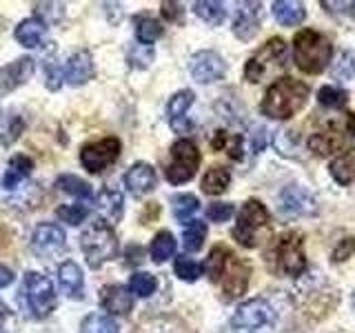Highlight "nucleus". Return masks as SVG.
Wrapping results in <instances>:
<instances>
[{
  "label": "nucleus",
  "mask_w": 355,
  "mask_h": 333,
  "mask_svg": "<svg viewBox=\"0 0 355 333\" xmlns=\"http://www.w3.org/2000/svg\"><path fill=\"white\" fill-rule=\"evenodd\" d=\"M309 94H311L309 85L297 80V78H291V76L277 78V80L271 83L269 89H266V94L260 103V111L273 120H288V118H293L297 111L304 109Z\"/></svg>",
  "instance_id": "1"
},
{
  "label": "nucleus",
  "mask_w": 355,
  "mask_h": 333,
  "mask_svg": "<svg viewBox=\"0 0 355 333\" xmlns=\"http://www.w3.org/2000/svg\"><path fill=\"white\" fill-rule=\"evenodd\" d=\"M333 58L331 40L315 29H302L293 38V60L300 71L318 76L329 67Z\"/></svg>",
  "instance_id": "2"
},
{
  "label": "nucleus",
  "mask_w": 355,
  "mask_h": 333,
  "mask_svg": "<svg viewBox=\"0 0 355 333\" xmlns=\"http://www.w3.org/2000/svg\"><path fill=\"white\" fill-rule=\"evenodd\" d=\"M80 249L92 269H98V266H103L105 262L114 260L118 255V236L114 227L107 225V222L100 218L89 222L80 236Z\"/></svg>",
  "instance_id": "3"
},
{
  "label": "nucleus",
  "mask_w": 355,
  "mask_h": 333,
  "mask_svg": "<svg viewBox=\"0 0 355 333\" xmlns=\"http://www.w3.org/2000/svg\"><path fill=\"white\" fill-rule=\"evenodd\" d=\"M22 302H25L27 316L42 320L51 316V311L58 305V298H55V289L53 282L47 275H42L38 271H27L22 278V289H20Z\"/></svg>",
  "instance_id": "4"
},
{
  "label": "nucleus",
  "mask_w": 355,
  "mask_h": 333,
  "mask_svg": "<svg viewBox=\"0 0 355 333\" xmlns=\"http://www.w3.org/2000/svg\"><path fill=\"white\" fill-rule=\"evenodd\" d=\"M273 269L282 275L297 278L306 269V253H304V236L300 231H286L277 238L271 253Z\"/></svg>",
  "instance_id": "5"
},
{
  "label": "nucleus",
  "mask_w": 355,
  "mask_h": 333,
  "mask_svg": "<svg viewBox=\"0 0 355 333\" xmlns=\"http://www.w3.org/2000/svg\"><path fill=\"white\" fill-rule=\"evenodd\" d=\"M286 42L282 38H271L266 40L262 47L255 51L244 65V78L249 83L258 85L266 76L282 71L286 67Z\"/></svg>",
  "instance_id": "6"
},
{
  "label": "nucleus",
  "mask_w": 355,
  "mask_h": 333,
  "mask_svg": "<svg viewBox=\"0 0 355 333\" xmlns=\"http://www.w3.org/2000/svg\"><path fill=\"white\" fill-rule=\"evenodd\" d=\"M269 222H271L269 209H266L260 200L251 198L240 209L238 222H236V227H233V238H236L242 247H247V249L258 247L260 233L264 229H269Z\"/></svg>",
  "instance_id": "7"
},
{
  "label": "nucleus",
  "mask_w": 355,
  "mask_h": 333,
  "mask_svg": "<svg viewBox=\"0 0 355 333\" xmlns=\"http://www.w3.org/2000/svg\"><path fill=\"white\" fill-rule=\"evenodd\" d=\"M200 151L193 140L180 138L171 144V155L166 162V180L171 185H184L198 173L200 166Z\"/></svg>",
  "instance_id": "8"
},
{
  "label": "nucleus",
  "mask_w": 355,
  "mask_h": 333,
  "mask_svg": "<svg viewBox=\"0 0 355 333\" xmlns=\"http://www.w3.org/2000/svg\"><path fill=\"white\" fill-rule=\"evenodd\" d=\"M273 322H275V309L271 307L269 300L251 298L236 309V314L231 318V327L238 331H255V329L271 327Z\"/></svg>",
  "instance_id": "9"
},
{
  "label": "nucleus",
  "mask_w": 355,
  "mask_h": 333,
  "mask_svg": "<svg viewBox=\"0 0 355 333\" xmlns=\"http://www.w3.org/2000/svg\"><path fill=\"white\" fill-rule=\"evenodd\" d=\"M249 280H251V264L247 260H242L240 255H236L233 251H229L225 266H222L218 282L222 287V293H225L227 300H236L240 296L247 293L249 289Z\"/></svg>",
  "instance_id": "10"
},
{
  "label": "nucleus",
  "mask_w": 355,
  "mask_h": 333,
  "mask_svg": "<svg viewBox=\"0 0 355 333\" xmlns=\"http://www.w3.org/2000/svg\"><path fill=\"white\" fill-rule=\"evenodd\" d=\"M120 140L114 136H107L103 140L85 144L80 149V162L89 173H103L120 158Z\"/></svg>",
  "instance_id": "11"
},
{
  "label": "nucleus",
  "mask_w": 355,
  "mask_h": 333,
  "mask_svg": "<svg viewBox=\"0 0 355 333\" xmlns=\"http://www.w3.org/2000/svg\"><path fill=\"white\" fill-rule=\"evenodd\" d=\"M277 209L288 218H309L318 214V200L302 185H286L277 196Z\"/></svg>",
  "instance_id": "12"
},
{
  "label": "nucleus",
  "mask_w": 355,
  "mask_h": 333,
  "mask_svg": "<svg viewBox=\"0 0 355 333\" xmlns=\"http://www.w3.org/2000/svg\"><path fill=\"white\" fill-rule=\"evenodd\" d=\"M189 71H191L196 83L209 85V83H216L225 78L227 62L218 51L202 49V51H196L191 58H189Z\"/></svg>",
  "instance_id": "13"
},
{
  "label": "nucleus",
  "mask_w": 355,
  "mask_h": 333,
  "mask_svg": "<svg viewBox=\"0 0 355 333\" xmlns=\"http://www.w3.org/2000/svg\"><path fill=\"white\" fill-rule=\"evenodd\" d=\"M64 244H67L64 231L62 227L53 225V222H40L31 233V251L38 258H51V255L64 249Z\"/></svg>",
  "instance_id": "14"
},
{
  "label": "nucleus",
  "mask_w": 355,
  "mask_h": 333,
  "mask_svg": "<svg viewBox=\"0 0 355 333\" xmlns=\"http://www.w3.org/2000/svg\"><path fill=\"white\" fill-rule=\"evenodd\" d=\"M347 131H351L349 127H338V122H329L327 127H322L320 131H315L313 136L309 138V149L311 153L320 155V158H327L331 153H338V149H342L344 140H347Z\"/></svg>",
  "instance_id": "15"
},
{
  "label": "nucleus",
  "mask_w": 355,
  "mask_h": 333,
  "mask_svg": "<svg viewBox=\"0 0 355 333\" xmlns=\"http://www.w3.org/2000/svg\"><path fill=\"white\" fill-rule=\"evenodd\" d=\"M193 92H189V89H182V92H178L171 96L169 105H166V118H169V125L175 133H189L191 131V120H189V107L193 105Z\"/></svg>",
  "instance_id": "16"
},
{
  "label": "nucleus",
  "mask_w": 355,
  "mask_h": 333,
  "mask_svg": "<svg viewBox=\"0 0 355 333\" xmlns=\"http://www.w3.org/2000/svg\"><path fill=\"white\" fill-rule=\"evenodd\" d=\"M100 307H103L109 316H127L133 309V293L129 287L122 284H107L100 289Z\"/></svg>",
  "instance_id": "17"
},
{
  "label": "nucleus",
  "mask_w": 355,
  "mask_h": 333,
  "mask_svg": "<svg viewBox=\"0 0 355 333\" xmlns=\"http://www.w3.org/2000/svg\"><path fill=\"white\" fill-rule=\"evenodd\" d=\"M155 182H158V176H155V169L149 162L131 164L125 173V187L129 189V194L136 198L151 194L155 189Z\"/></svg>",
  "instance_id": "18"
},
{
  "label": "nucleus",
  "mask_w": 355,
  "mask_h": 333,
  "mask_svg": "<svg viewBox=\"0 0 355 333\" xmlns=\"http://www.w3.org/2000/svg\"><path fill=\"white\" fill-rule=\"evenodd\" d=\"M36 60L33 58H18L16 62H9L0 69V94H9L18 89L20 85H25L29 78L33 76V69H36Z\"/></svg>",
  "instance_id": "19"
},
{
  "label": "nucleus",
  "mask_w": 355,
  "mask_h": 333,
  "mask_svg": "<svg viewBox=\"0 0 355 333\" xmlns=\"http://www.w3.org/2000/svg\"><path fill=\"white\" fill-rule=\"evenodd\" d=\"M94 58L89 51H76L62 67V80L71 87H80L94 78Z\"/></svg>",
  "instance_id": "20"
},
{
  "label": "nucleus",
  "mask_w": 355,
  "mask_h": 333,
  "mask_svg": "<svg viewBox=\"0 0 355 333\" xmlns=\"http://www.w3.org/2000/svg\"><path fill=\"white\" fill-rule=\"evenodd\" d=\"M260 3H242L236 20H233V33L242 42H249L255 38V33L260 31Z\"/></svg>",
  "instance_id": "21"
},
{
  "label": "nucleus",
  "mask_w": 355,
  "mask_h": 333,
  "mask_svg": "<svg viewBox=\"0 0 355 333\" xmlns=\"http://www.w3.org/2000/svg\"><path fill=\"white\" fill-rule=\"evenodd\" d=\"M58 282H60V289L64 291V296H69L73 300H80L85 293V278H83V271L80 266H78L73 260H64L60 266H58Z\"/></svg>",
  "instance_id": "22"
},
{
  "label": "nucleus",
  "mask_w": 355,
  "mask_h": 333,
  "mask_svg": "<svg viewBox=\"0 0 355 333\" xmlns=\"http://www.w3.org/2000/svg\"><path fill=\"white\" fill-rule=\"evenodd\" d=\"M122 194L116 191V189H103L98 196H96V207H98V214L100 220H105L107 225L114 227L116 222L122 218Z\"/></svg>",
  "instance_id": "23"
},
{
  "label": "nucleus",
  "mask_w": 355,
  "mask_h": 333,
  "mask_svg": "<svg viewBox=\"0 0 355 333\" xmlns=\"http://www.w3.org/2000/svg\"><path fill=\"white\" fill-rule=\"evenodd\" d=\"M44 36H47V25L36 16L25 18L22 22H18V27H16V40L27 49L40 47L44 42Z\"/></svg>",
  "instance_id": "24"
},
{
  "label": "nucleus",
  "mask_w": 355,
  "mask_h": 333,
  "mask_svg": "<svg viewBox=\"0 0 355 333\" xmlns=\"http://www.w3.org/2000/svg\"><path fill=\"white\" fill-rule=\"evenodd\" d=\"M31 169H33V160L29 158V155L16 153L7 164V171L3 176V187L7 189V191L16 189L20 182H25L27 178L31 176Z\"/></svg>",
  "instance_id": "25"
},
{
  "label": "nucleus",
  "mask_w": 355,
  "mask_h": 333,
  "mask_svg": "<svg viewBox=\"0 0 355 333\" xmlns=\"http://www.w3.org/2000/svg\"><path fill=\"white\" fill-rule=\"evenodd\" d=\"M273 16L282 27H295V25H302L304 22L306 7H304V3H295V0H275Z\"/></svg>",
  "instance_id": "26"
},
{
  "label": "nucleus",
  "mask_w": 355,
  "mask_h": 333,
  "mask_svg": "<svg viewBox=\"0 0 355 333\" xmlns=\"http://www.w3.org/2000/svg\"><path fill=\"white\" fill-rule=\"evenodd\" d=\"M331 178L342 187H349L355 182V147L342 151L338 158H333L331 166Z\"/></svg>",
  "instance_id": "27"
},
{
  "label": "nucleus",
  "mask_w": 355,
  "mask_h": 333,
  "mask_svg": "<svg viewBox=\"0 0 355 333\" xmlns=\"http://www.w3.org/2000/svg\"><path fill=\"white\" fill-rule=\"evenodd\" d=\"M231 185V171L227 169V166H211V169L205 173L202 178V191L207 196H220V194H225L227 189Z\"/></svg>",
  "instance_id": "28"
},
{
  "label": "nucleus",
  "mask_w": 355,
  "mask_h": 333,
  "mask_svg": "<svg viewBox=\"0 0 355 333\" xmlns=\"http://www.w3.org/2000/svg\"><path fill=\"white\" fill-rule=\"evenodd\" d=\"M164 27L160 20H155L151 16H138L136 18V38L142 47H149L158 38H162Z\"/></svg>",
  "instance_id": "29"
},
{
  "label": "nucleus",
  "mask_w": 355,
  "mask_h": 333,
  "mask_svg": "<svg viewBox=\"0 0 355 333\" xmlns=\"http://www.w3.org/2000/svg\"><path fill=\"white\" fill-rule=\"evenodd\" d=\"M173 205V216L178 222H182V225H189V222L193 220V216L200 211V200L191 194H180L171 200Z\"/></svg>",
  "instance_id": "30"
},
{
  "label": "nucleus",
  "mask_w": 355,
  "mask_h": 333,
  "mask_svg": "<svg viewBox=\"0 0 355 333\" xmlns=\"http://www.w3.org/2000/svg\"><path fill=\"white\" fill-rule=\"evenodd\" d=\"M193 11H196V16L198 18H202L207 25H222L227 18V9L222 3H214V0H200V3L193 5Z\"/></svg>",
  "instance_id": "31"
},
{
  "label": "nucleus",
  "mask_w": 355,
  "mask_h": 333,
  "mask_svg": "<svg viewBox=\"0 0 355 333\" xmlns=\"http://www.w3.org/2000/svg\"><path fill=\"white\" fill-rule=\"evenodd\" d=\"M175 253V238L171 231H160L155 233V238L151 242V258L153 262H166Z\"/></svg>",
  "instance_id": "32"
},
{
  "label": "nucleus",
  "mask_w": 355,
  "mask_h": 333,
  "mask_svg": "<svg viewBox=\"0 0 355 333\" xmlns=\"http://www.w3.org/2000/svg\"><path fill=\"white\" fill-rule=\"evenodd\" d=\"M55 187H58L60 191L78 198V200H85V203H87V200H92V185L85 182L83 178H78V176H71V173L60 176L58 182H55Z\"/></svg>",
  "instance_id": "33"
},
{
  "label": "nucleus",
  "mask_w": 355,
  "mask_h": 333,
  "mask_svg": "<svg viewBox=\"0 0 355 333\" xmlns=\"http://www.w3.org/2000/svg\"><path fill=\"white\" fill-rule=\"evenodd\" d=\"M80 333H118V325L111 316L105 314H89L80 322Z\"/></svg>",
  "instance_id": "34"
},
{
  "label": "nucleus",
  "mask_w": 355,
  "mask_h": 333,
  "mask_svg": "<svg viewBox=\"0 0 355 333\" xmlns=\"http://www.w3.org/2000/svg\"><path fill=\"white\" fill-rule=\"evenodd\" d=\"M207 240V225L200 220H191L184 229V236H182V242H184V249L187 251H200L202 249V244Z\"/></svg>",
  "instance_id": "35"
},
{
  "label": "nucleus",
  "mask_w": 355,
  "mask_h": 333,
  "mask_svg": "<svg viewBox=\"0 0 355 333\" xmlns=\"http://www.w3.org/2000/svg\"><path fill=\"white\" fill-rule=\"evenodd\" d=\"M155 289H158V280L151 275V273H144V271H138L129 278V291L138 298H149L155 293Z\"/></svg>",
  "instance_id": "36"
},
{
  "label": "nucleus",
  "mask_w": 355,
  "mask_h": 333,
  "mask_svg": "<svg viewBox=\"0 0 355 333\" xmlns=\"http://www.w3.org/2000/svg\"><path fill=\"white\" fill-rule=\"evenodd\" d=\"M173 271L180 280L196 282L198 278L202 275V264H198L193 258H189V255H178L175 262H173Z\"/></svg>",
  "instance_id": "37"
},
{
  "label": "nucleus",
  "mask_w": 355,
  "mask_h": 333,
  "mask_svg": "<svg viewBox=\"0 0 355 333\" xmlns=\"http://www.w3.org/2000/svg\"><path fill=\"white\" fill-rule=\"evenodd\" d=\"M347 100H349V94L344 92V89L333 87V85H324L318 92V103L329 109H340L347 105Z\"/></svg>",
  "instance_id": "38"
},
{
  "label": "nucleus",
  "mask_w": 355,
  "mask_h": 333,
  "mask_svg": "<svg viewBox=\"0 0 355 333\" xmlns=\"http://www.w3.org/2000/svg\"><path fill=\"white\" fill-rule=\"evenodd\" d=\"M227 255H229V249H227V247H214V249H211L209 258H207V262H205V266H202V269L207 271V275H209V280H211V282H218V278H220L222 266H225Z\"/></svg>",
  "instance_id": "39"
},
{
  "label": "nucleus",
  "mask_w": 355,
  "mask_h": 333,
  "mask_svg": "<svg viewBox=\"0 0 355 333\" xmlns=\"http://www.w3.org/2000/svg\"><path fill=\"white\" fill-rule=\"evenodd\" d=\"M58 218L64 220L67 225H83V222L89 218V207L83 203H76V205H64L58 209Z\"/></svg>",
  "instance_id": "40"
},
{
  "label": "nucleus",
  "mask_w": 355,
  "mask_h": 333,
  "mask_svg": "<svg viewBox=\"0 0 355 333\" xmlns=\"http://www.w3.org/2000/svg\"><path fill=\"white\" fill-rule=\"evenodd\" d=\"M22 129H25V120H22L20 116H14V118L7 122V127L0 131V142H3V144L16 142V138L20 136Z\"/></svg>",
  "instance_id": "41"
},
{
  "label": "nucleus",
  "mask_w": 355,
  "mask_h": 333,
  "mask_svg": "<svg viewBox=\"0 0 355 333\" xmlns=\"http://www.w3.org/2000/svg\"><path fill=\"white\" fill-rule=\"evenodd\" d=\"M233 211H236V207L231 203H214L207 209V218L214 222H227L233 216Z\"/></svg>",
  "instance_id": "42"
},
{
  "label": "nucleus",
  "mask_w": 355,
  "mask_h": 333,
  "mask_svg": "<svg viewBox=\"0 0 355 333\" xmlns=\"http://www.w3.org/2000/svg\"><path fill=\"white\" fill-rule=\"evenodd\" d=\"M336 78H344V80H353L355 78V53H344L340 65L336 67V71H333Z\"/></svg>",
  "instance_id": "43"
},
{
  "label": "nucleus",
  "mask_w": 355,
  "mask_h": 333,
  "mask_svg": "<svg viewBox=\"0 0 355 333\" xmlns=\"http://www.w3.org/2000/svg\"><path fill=\"white\" fill-rule=\"evenodd\" d=\"M353 253H355V238H344V240L338 242V247L333 249L331 260L333 262H344V260H349Z\"/></svg>",
  "instance_id": "44"
},
{
  "label": "nucleus",
  "mask_w": 355,
  "mask_h": 333,
  "mask_svg": "<svg viewBox=\"0 0 355 333\" xmlns=\"http://www.w3.org/2000/svg\"><path fill=\"white\" fill-rule=\"evenodd\" d=\"M62 83V69L58 65L53 62H47L44 65V85H47L49 89H58Z\"/></svg>",
  "instance_id": "45"
},
{
  "label": "nucleus",
  "mask_w": 355,
  "mask_h": 333,
  "mask_svg": "<svg viewBox=\"0 0 355 333\" xmlns=\"http://www.w3.org/2000/svg\"><path fill=\"white\" fill-rule=\"evenodd\" d=\"M162 16L169 22H182L184 9L180 3H162Z\"/></svg>",
  "instance_id": "46"
},
{
  "label": "nucleus",
  "mask_w": 355,
  "mask_h": 333,
  "mask_svg": "<svg viewBox=\"0 0 355 333\" xmlns=\"http://www.w3.org/2000/svg\"><path fill=\"white\" fill-rule=\"evenodd\" d=\"M227 140H229V133L227 131H216V138L211 140V147H214L216 151H222L227 147Z\"/></svg>",
  "instance_id": "47"
},
{
  "label": "nucleus",
  "mask_w": 355,
  "mask_h": 333,
  "mask_svg": "<svg viewBox=\"0 0 355 333\" xmlns=\"http://www.w3.org/2000/svg\"><path fill=\"white\" fill-rule=\"evenodd\" d=\"M11 282H14V271L9 269V266L5 264H0V289H5L9 287Z\"/></svg>",
  "instance_id": "48"
},
{
  "label": "nucleus",
  "mask_w": 355,
  "mask_h": 333,
  "mask_svg": "<svg viewBox=\"0 0 355 333\" xmlns=\"http://www.w3.org/2000/svg\"><path fill=\"white\" fill-rule=\"evenodd\" d=\"M7 320H9V309H7V305L3 302V300H0V333H3Z\"/></svg>",
  "instance_id": "49"
}]
</instances>
